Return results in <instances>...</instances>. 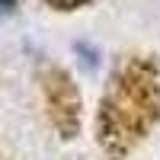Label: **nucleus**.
<instances>
[{"instance_id":"1","label":"nucleus","mask_w":160,"mask_h":160,"mask_svg":"<svg viewBox=\"0 0 160 160\" xmlns=\"http://www.w3.org/2000/svg\"><path fill=\"white\" fill-rule=\"evenodd\" d=\"M160 118V71L154 55H128L109 77L99 112L96 135L112 160L125 157Z\"/></svg>"},{"instance_id":"2","label":"nucleus","mask_w":160,"mask_h":160,"mask_svg":"<svg viewBox=\"0 0 160 160\" xmlns=\"http://www.w3.org/2000/svg\"><path fill=\"white\" fill-rule=\"evenodd\" d=\"M38 83H42V99H45L51 125L58 128L61 138H74L80 131V93L71 74L58 64H48L38 74Z\"/></svg>"},{"instance_id":"3","label":"nucleus","mask_w":160,"mask_h":160,"mask_svg":"<svg viewBox=\"0 0 160 160\" xmlns=\"http://www.w3.org/2000/svg\"><path fill=\"white\" fill-rule=\"evenodd\" d=\"M74 51H77V55H80V61H83L87 68H96V48L90 51V48H87L83 42H77V45H74Z\"/></svg>"},{"instance_id":"4","label":"nucleus","mask_w":160,"mask_h":160,"mask_svg":"<svg viewBox=\"0 0 160 160\" xmlns=\"http://www.w3.org/2000/svg\"><path fill=\"white\" fill-rule=\"evenodd\" d=\"M45 3H51L55 10H77V7H87L90 0H45Z\"/></svg>"},{"instance_id":"5","label":"nucleus","mask_w":160,"mask_h":160,"mask_svg":"<svg viewBox=\"0 0 160 160\" xmlns=\"http://www.w3.org/2000/svg\"><path fill=\"white\" fill-rule=\"evenodd\" d=\"M13 10H16V0H0V16H7Z\"/></svg>"}]
</instances>
